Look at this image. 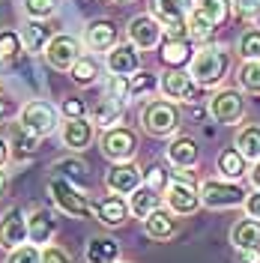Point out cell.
<instances>
[{"label": "cell", "instance_id": "obj_38", "mask_svg": "<svg viewBox=\"0 0 260 263\" xmlns=\"http://www.w3.org/2000/svg\"><path fill=\"white\" fill-rule=\"evenodd\" d=\"M6 263H42V248L24 242V246H18L9 251V260Z\"/></svg>", "mask_w": 260, "mask_h": 263}, {"label": "cell", "instance_id": "obj_17", "mask_svg": "<svg viewBox=\"0 0 260 263\" xmlns=\"http://www.w3.org/2000/svg\"><path fill=\"white\" fill-rule=\"evenodd\" d=\"M108 72L111 75H135L138 69H141V54H138V48L135 45H120L117 42L114 48L108 51Z\"/></svg>", "mask_w": 260, "mask_h": 263}, {"label": "cell", "instance_id": "obj_24", "mask_svg": "<svg viewBox=\"0 0 260 263\" xmlns=\"http://www.w3.org/2000/svg\"><path fill=\"white\" fill-rule=\"evenodd\" d=\"M54 230H57V221H54V215H51L48 210H36V213L27 218V236H30L33 246H45V242H51Z\"/></svg>", "mask_w": 260, "mask_h": 263}, {"label": "cell", "instance_id": "obj_52", "mask_svg": "<svg viewBox=\"0 0 260 263\" xmlns=\"http://www.w3.org/2000/svg\"><path fill=\"white\" fill-rule=\"evenodd\" d=\"M117 3H129V0H117Z\"/></svg>", "mask_w": 260, "mask_h": 263}, {"label": "cell", "instance_id": "obj_47", "mask_svg": "<svg viewBox=\"0 0 260 263\" xmlns=\"http://www.w3.org/2000/svg\"><path fill=\"white\" fill-rule=\"evenodd\" d=\"M239 263H260V246L243 248V251H239Z\"/></svg>", "mask_w": 260, "mask_h": 263}, {"label": "cell", "instance_id": "obj_13", "mask_svg": "<svg viewBox=\"0 0 260 263\" xmlns=\"http://www.w3.org/2000/svg\"><path fill=\"white\" fill-rule=\"evenodd\" d=\"M141 185V167L132 162H114L105 174V189L111 195H132Z\"/></svg>", "mask_w": 260, "mask_h": 263}, {"label": "cell", "instance_id": "obj_41", "mask_svg": "<svg viewBox=\"0 0 260 263\" xmlns=\"http://www.w3.org/2000/svg\"><path fill=\"white\" fill-rule=\"evenodd\" d=\"M105 90H108V96L114 99H129V75H111L108 84H105Z\"/></svg>", "mask_w": 260, "mask_h": 263}, {"label": "cell", "instance_id": "obj_36", "mask_svg": "<svg viewBox=\"0 0 260 263\" xmlns=\"http://www.w3.org/2000/svg\"><path fill=\"white\" fill-rule=\"evenodd\" d=\"M159 87V81H156V75H150V72H135V75H129V96L138 99V96H146V93H153Z\"/></svg>", "mask_w": 260, "mask_h": 263}, {"label": "cell", "instance_id": "obj_4", "mask_svg": "<svg viewBox=\"0 0 260 263\" xmlns=\"http://www.w3.org/2000/svg\"><path fill=\"white\" fill-rule=\"evenodd\" d=\"M48 192H51V197H54V203H57L66 215H72V218H90L93 210H96V206L84 197V192H78V189L69 180H63V177H54V180L48 182Z\"/></svg>", "mask_w": 260, "mask_h": 263}, {"label": "cell", "instance_id": "obj_1", "mask_svg": "<svg viewBox=\"0 0 260 263\" xmlns=\"http://www.w3.org/2000/svg\"><path fill=\"white\" fill-rule=\"evenodd\" d=\"M230 72V54L221 45H207V48L195 51L192 63H189V75L195 78L200 87H215L225 81Z\"/></svg>", "mask_w": 260, "mask_h": 263}, {"label": "cell", "instance_id": "obj_22", "mask_svg": "<svg viewBox=\"0 0 260 263\" xmlns=\"http://www.w3.org/2000/svg\"><path fill=\"white\" fill-rule=\"evenodd\" d=\"M159 206H162L159 189H153V185H146V182H141V185L129 195V210L138 215V218H146V215L153 213V210H159Z\"/></svg>", "mask_w": 260, "mask_h": 263}, {"label": "cell", "instance_id": "obj_8", "mask_svg": "<svg viewBox=\"0 0 260 263\" xmlns=\"http://www.w3.org/2000/svg\"><path fill=\"white\" fill-rule=\"evenodd\" d=\"M78 57H81V42L75 36H69V33H54L51 42L45 45V60H48V66L60 69V72H69L72 66L78 63Z\"/></svg>", "mask_w": 260, "mask_h": 263}, {"label": "cell", "instance_id": "obj_42", "mask_svg": "<svg viewBox=\"0 0 260 263\" xmlns=\"http://www.w3.org/2000/svg\"><path fill=\"white\" fill-rule=\"evenodd\" d=\"M42 263H72V257L57 246H42Z\"/></svg>", "mask_w": 260, "mask_h": 263}, {"label": "cell", "instance_id": "obj_5", "mask_svg": "<svg viewBox=\"0 0 260 263\" xmlns=\"http://www.w3.org/2000/svg\"><path fill=\"white\" fill-rule=\"evenodd\" d=\"M245 192L236 180H207L200 185V200L203 206L210 210H230V206H239L245 203Z\"/></svg>", "mask_w": 260, "mask_h": 263}, {"label": "cell", "instance_id": "obj_46", "mask_svg": "<svg viewBox=\"0 0 260 263\" xmlns=\"http://www.w3.org/2000/svg\"><path fill=\"white\" fill-rule=\"evenodd\" d=\"M168 177H164L162 167H150V174H146V185H153V189H164L168 185Z\"/></svg>", "mask_w": 260, "mask_h": 263}, {"label": "cell", "instance_id": "obj_11", "mask_svg": "<svg viewBox=\"0 0 260 263\" xmlns=\"http://www.w3.org/2000/svg\"><path fill=\"white\" fill-rule=\"evenodd\" d=\"M164 27L159 24L156 15H135L129 21V42L138 51H153L162 45Z\"/></svg>", "mask_w": 260, "mask_h": 263}, {"label": "cell", "instance_id": "obj_19", "mask_svg": "<svg viewBox=\"0 0 260 263\" xmlns=\"http://www.w3.org/2000/svg\"><path fill=\"white\" fill-rule=\"evenodd\" d=\"M129 203L123 200L120 195H108V197H102L96 203V215H99V221L105 224V228H120L126 218H129Z\"/></svg>", "mask_w": 260, "mask_h": 263}, {"label": "cell", "instance_id": "obj_34", "mask_svg": "<svg viewBox=\"0 0 260 263\" xmlns=\"http://www.w3.org/2000/svg\"><path fill=\"white\" fill-rule=\"evenodd\" d=\"M239 78V87L248 90V93H260V60H245L236 72Z\"/></svg>", "mask_w": 260, "mask_h": 263}, {"label": "cell", "instance_id": "obj_48", "mask_svg": "<svg viewBox=\"0 0 260 263\" xmlns=\"http://www.w3.org/2000/svg\"><path fill=\"white\" fill-rule=\"evenodd\" d=\"M248 180H251V185H254V189H260V162H254V167L248 171Z\"/></svg>", "mask_w": 260, "mask_h": 263}, {"label": "cell", "instance_id": "obj_23", "mask_svg": "<svg viewBox=\"0 0 260 263\" xmlns=\"http://www.w3.org/2000/svg\"><path fill=\"white\" fill-rule=\"evenodd\" d=\"M144 230L146 236H153V239H171L174 233H177V218L171 210H153V213L144 218Z\"/></svg>", "mask_w": 260, "mask_h": 263}, {"label": "cell", "instance_id": "obj_21", "mask_svg": "<svg viewBox=\"0 0 260 263\" xmlns=\"http://www.w3.org/2000/svg\"><path fill=\"white\" fill-rule=\"evenodd\" d=\"M123 99H114L105 93V99H99L96 105H93V126H99V129H111V126H117L120 120H123Z\"/></svg>", "mask_w": 260, "mask_h": 263}, {"label": "cell", "instance_id": "obj_37", "mask_svg": "<svg viewBox=\"0 0 260 263\" xmlns=\"http://www.w3.org/2000/svg\"><path fill=\"white\" fill-rule=\"evenodd\" d=\"M212 30H215V24L195 6V9L189 12V36H192V39H207V36H212Z\"/></svg>", "mask_w": 260, "mask_h": 263}, {"label": "cell", "instance_id": "obj_10", "mask_svg": "<svg viewBox=\"0 0 260 263\" xmlns=\"http://www.w3.org/2000/svg\"><path fill=\"white\" fill-rule=\"evenodd\" d=\"M210 114L215 123H225V126H233L239 123L245 114V99L236 93V90H218L210 96Z\"/></svg>", "mask_w": 260, "mask_h": 263}, {"label": "cell", "instance_id": "obj_27", "mask_svg": "<svg viewBox=\"0 0 260 263\" xmlns=\"http://www.w3.org/2000/svg\"><path fill=\"white\" fill-rule=\"evenodd\" d=\"M120 246L108 236H96L87 242V263H117Z\"/></svg>", "mask_w": 260, "mask_h": 263}, {"label": "cell", "instance_id": "obj_25", "mask_svg": "<svg viewBox=\"0 0 260 263\" xmlns=\"http://www.w3.org/2000/svg\"><path fill=\"white\" fill-rule=\"evenodd\" d=\"M233 147L245 156V162H260V123H248L236 132Z\"/></svg>", "mask_w": 260, "mask_h": 263}, {"label": "cell", "instance_id": "obj_33", "mask_svg": "<svg viewBox=\"0 0 260 263\" xmlns=\"http://www.w3.org/2000/svg\"><path fill=\"white\" fill-rule=\"evenodd\" d=\"M236 51L243 60H260V27H248L236 42Z\"/></svg>", "mask_w": 260, "mask_h": 263}, {"label": "cell", "instance_id": "obj_29", "mask_svg": "<svg viewBox=\"0 0 260 263\" xmlns=\"http://www.w3.org/2000/svg\"><path fill=\"white\" fill-rule=\"evenodd\" d=\"M218 174H221L225 180H239L245 174V156L236 147H228L218 156Z\"/></svg>", "mask_w": 260, "mask_h": 263}, {"label": "cell", "instance_id": "obj_15", "mask_svg": "<svg viewBox=\"0 0 260 263\" xmlns=\"http://www.w3.org/2000/svg\"><path fill=\"white\" fill-rule=\"evenodd\" d=\"M159 57L168 69H182L192 63L195 48H192V36H164L159 45Z\"/></svg>", "mask_w": 260, "mask_h": 263}, {"label": "cell", "instance_id": "obj_16", "mask_svg": "<svg viewBox=\"0 0 260 263\" xmlns=\"http://www.w3.org/2000/svg\"><path fill=\"white\" fill-rule=\"evenodd\" d=\"M117 39H120L117 24L114 21H108V18H96V21H90L87 30H84V42L90 45V51H111L117 45Z\"/></svg>", "mask_w": 260, "mask_h": 263}, {"label": "cell", "instance_id": "obj_31", "mask_svg": "<svg viewBox=\"0 0 260 263\" xmlns=\"http://www.w3.org/2000/svg\"><path fill=\"white\" fill-rule=\"evenodd\" d=\"M12 147H15V159H30L36 147H39V135L27 132L24 126H18L15 135H12Z\"/></svg>", "mask_w": 260, "mask_h": 263}, {"label": "cell", "instance_id": "obj_7", "mask_svg": "<svg viewBox=\"0 0 260 263\" xmlns=\"http://www.w3.org/2000/svg\"><path fill=\"white\" fill-rule=\"evenodd\" d=\"M164 200H168V210L174 215H195L203 200H200V189H195L192 182L185 180H174L164 185Z\"/></svg>", "mask_w": 260, "mask_h": 263}, {"label": "cell", "instance_id": "obj_32", "mask_svg": "<svg viewBox=\"0 0 260 263\" xmlns=\"http://www.w3.org/2000/svg\"><path fill=\"white\" fill-rule=\"evenodd\" d=\"M197 9L210 18L212 24H215V30H218V27L228 21V15H230V0H200Z\"/></svg>", "mask_w": 260, "mask_h": 263}, {"label": "cell", "instance_id": "obj_28", "mask_svg": "<svg viewBox=\"0 0 260 263\" xmlns=\"http://www.w3.org/2000/svg\"><path fill=\"white\" fill-rule=\"evenodd\" d=\"M51 27L45 24V18H33L30 24L24 27V45L30 51H45V45L51 42Z\"/></svg>", "mask_w": 260, "mask_h": 263}, {"label": "cell", "instance_id": "obj_26", "mask_svg": "<svg viewBox=\"0 0 260 263\" xmlns=\"http://www.w3.org/2000/svg\"><path fill=\"white\" fill-rule=\"evenodd\" d=\"M230 242L236 246V251L260 246V221L257 218H251V215L243 218V221H236V224L230 228Z\"/></svg>", "mask_w": 260, "mask_h": 263}, {"label": "cell", "instance_id": "obj_49", "mask_svg": "<svg viewBox=\"0 0 260 263\" xmlns=\"http://www.w3.org/2000/svg\"><path fill=\"white\" fill-rule=\"evenodd\" d=\"M6 159H9V144H6V141L0 138V167L6 164Z\"/></svg>", "mask_w": 260, "mask_h": 263}, {"label": "cell", "instance_id": "obj_20", "mask_svg": "<svg viewBox=\"0 0 260 263\" xmlns=\"http://www.w3.org/2000/svg\"><path fill=\"white\" fill-rule=\"evenodd\" d=\"M168 162L174 164V167H179V171L195 167V164H197V144H195V138H185V135L174 138V141L168 144Z\"/></svg>", "mask_w": 260, "mask_h": 263}, {"label": "cell", "instance_id": "obj_6", "mask_svg": "<svg viewBox=\"0 0 260 263\" xmlns=\"http://www.w3.org/2000/svg\"><path fill=\"white\" fill-rule=\"evenodd\" d=\"M57 123H60V114H57V108L48 105V102H42V99H33L27 102L24 108H21V117H18V126H24L27 132L33 135H51V132L57 129Z\"/></svg>", "mask_w": 260, "mask_h": 263}, {"label": "cell", "instance_id": "obj_50", "mask_svg": "<svg viewBox=\"0 0 260 263\" xmlns=\"http://www.w3.org/2000/svg\"><path fill=\"white\" fill-rule=\"evenodd\" d=\"M6 195V171L0 167V197Z\"/></svg>", "mask_w": 260, "mask_h": 263}, {"label": "cell", "instance_id": "obj_44", "mask_svg": "<svg viewBox=\"0 0 260 263\" xmlns=\"http://www.w3.org/2000/svg\"><path fill=\"white\" fill-rule=\"evenodd\" d=\"M245 213L251 215V218H257L260 221V189H254V192H248V195H245Z\"/></svg>", "mask_w": 260, "mask_h": 263}, {"label": "cell", "instance_id": "obj_30", "mask_svg": "<svg viewBox=\"0 0 260 263\" xmlns=\"http://www.w3.org/2000/svg\"><path fill=\"white\" fill-rule=\"evenodd\" d=\"M69 75H72V81L81 84V87H90L93 81H99V63L93 57H78V63L69 69Z\"/></svg>", "mask_w": 260, "mask_h": 263}, {"label": "cell", "instance_id": "obj_39", "mask_svg": "<svg viewBox=\"0 0 260 263\" xmlns=\"http://www.w3.org/2000/svg\"><path fill=\"white\" fill-rule=\"evenodd\" d=\"M60 0H24V12L30 18H51L57 12Z\"/></svg>", "mask_w": 260, "mask_h": 263}, {"label": "cell", "instance_id": "obj_9", "mask_svg": "<svg viewBox=\"0 0 260 263\" xmlns=\"http://www.w3.org/2000/svg\"><path fill=\"white\" fill-rule=\"evenodd\" d=\"M102 153L111 162H132V156L138 153V138L126 126H111L102 135Z\"/></svg>", "mask_w": 260, "mask_h": 263}, {"label": "cell", "instance_id": "obj_12", "mask_svg": "<svg viewBox=\"0 0 260 263\" xmlns=\"http://www.w3.org/2000/svg\"><path fill=\"white\" fill-rule=\"evenodd\" d=\"M197 87H200V84H197L189 72H182V69L164 72L162 81H159V90H162L164 99H171V102H195Z\"/></svg>", "mask_w": 260, "mask_h": 263}, {"label": "cell", "instance_id": "obj_18", "mask_svg": "<svg viewBox=\"0 0 260 263\" xmlns=\"http://www.w3.org/2000/svg\"><path fill=\"white\" fill-rule=\"evenodd\" d=\"M60 138H63V144L69 149H84L90 147V141H93V120H87V117H66L63 129H60Z\"/></svg>", "mask_w": 260, "mask_h": 263}, {"label": "cell", "instance_id": "obj_14", "mask_svg": "<svg viewBox=\"0 0 260 263\" xmlns=\"http://www.w3.org/2000/svg\"><path fill=\"white\" fill-rule=\"evenodd\" d=\"M30 236H27V215L21 213L18 206H12L9 213L0 218V248L12 251V248L24 246Z\"/></svg>", "mask_w": 260, "mask_h": 263}, {"label": "cell", "instance_id": "obj_2", "mask_svg": "<svg viewBox=\"0 0 260 263\" xmlns=\"http://www.w3.org/2000/svg\"><path fill=\"white\" fill-rule=\"evenodd\" d=\"M141 126L156 138L174 135L179 129V108L171 99H153L146 102V108L141 111Z\"/></svg>", "mask_w": 260, "mask_h": 263}, {"label": "cell", "instance_id": "obj_43", "mask_svg": "<svg viewBox=\"0 0 260 263\" xmlns=\"http://www.w3.org/2000/svg\"><path fill=\"white\" fill-rule=\"evenodd\" d=\"M60 111H63V117H69V120H72V117H84V114H87V105H84L81 99H66Z\"/></svg>", "mask_w": 260, "mask_h": 263}, {"label": "cell", "instance_id": "obj_53", "mask_svg": "<svg viewBox=\"0 0 260 263\" xmlns=\"http://www.w3.org/2000/svg\"><path fill=\"white\" fill-rule=\"evenodd\" d=\"M99 3H108V0H99Z\"/></svg>", "mask_w": 260, "mask_h": 263}, {"label": "cell", "instance_id": "obj_35", "mask_svg": "<svg viewBox=\"0 0 260 263\" xmlns=\"http://www.w3.org/2000/svg\"><path fill=\"white\" fill-rule=\"evenodd\" d=\"M21 54V36L15 30H3L0 33V63H12Z\"/></svg>", "mask_w": 260, "mask_h": 263}, {"label": "cell", "instance_id": "obj_3", "mask_svg": "<svg viewBox=\"0 0 260 263\" xmlns=\"http://www.w3.org/2000/svg\"><path fill=\"white\" fill-rule=\"evenodd\" d=\"M195 0H150L153 15L159 18L168 36H189V12Z\"/></svg>", "mask_w": 260, "mask_h": 263}, {"label": "cell", "instance_id": "obj_45", "mask_svg": "<svg viewBox=\"0 0 260 263\" xmlns=\"http://www.w3.org/2000/svg\"><path fill=\"white\" fill-rule=\"evenodd\" d=\"M57 171H60V174H66V177H78V180H81L87 167H84L81 162H75V159H69V162H60V164H57Z\"/></svg>", "mask_w": 260, "mask_h": 263}, {"label": "cell", "instance_id": "obj_40", "mask_svg": "<svg viewBox=\"0 0 260 263\" xmlns=\"http://www.w3.org/2000/svg\"><path fill=\"white\" fill-rule=\"evenodd\" d=\"M230 6L239 21H257L260 18V0H230Z\"/></svg>", "mask_w": 260, "mask_h": 263}, {"label": "cell", "instance_id": "obj_51", "mask_svg": "<svg viewBox=\"0 0 260 263\" xmlns=\"http://www.w3.org/2000/svg\"><path fill=\"white\" fill-rule=\"evenodd\" d=\"M0 117H3V99H0Z\"/></svg>", "mask_w": 260, "mask_h": 263}]
</instances>
